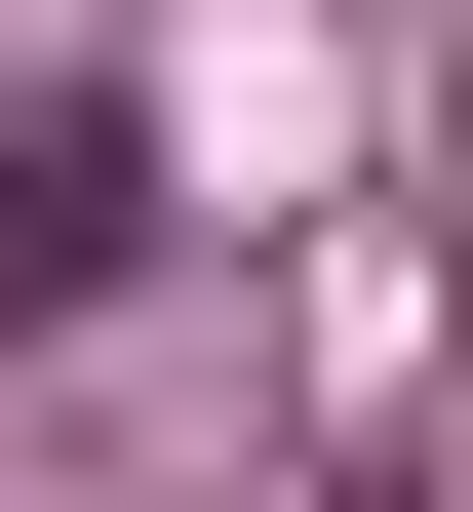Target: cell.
I'll list each match as a JSON object with an SVG mask.
<instances>
[{
    "mask_svg": "<svg viewBox=\"0 0 473 512\" xmlns=\"http://www.w3.org/2000/svg\"><path fill=\"white\" fill-rule=\"evenodd\" d=\"M158 276V119H0V316H119Z\"/></svg>",
    "mask_w": 473,
    "mask_h": 512,
    "instance_id": "obj_1",
    "label": "cell"
}]
</instances>
